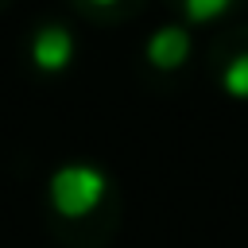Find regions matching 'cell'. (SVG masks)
I'll return each instance as SVG.
<instances>
[{
  "mask_svg": "<svg viewBox=\"0 0 248 248\" xmlns=\"http://www.w3.org/2000/svg\"><path fill=\"white\" fill-rule=\"evenodd\" d=\"M105 198V178L93 167H62L50 178V202L62 217H85Z\"/></svg>",
  "mask_w": 248,
  "mask_h": 248,
  "instance_id": "cell-1",
  "label": "cell"
},
{
  "mask_svg": "<svg viewBox=\"0 0 248 248\" xmlns=\"http://www.w3.org/2000/svg\"><path fill=\"white\" fill-rule=\"evenodd\" d=\"M213 66H217L225 93L248 97V27H232L225 39H217Z\"/></svg>",
  "mask_w": 248,
  "mask_h": 248,
  "instance_id": "cell-2",
  "label": "cell"
},
{
  "mask_svg": "<svg viewBox=\"0 0 248 248\" xmlns=\"http://www.w3.org/2000/svg\"><path fill=\"white\" fill-rule=\"evenodd\" d=\"M70 54H74V43H70V35L62 27H54V23L39 27V35H35V62L43 70H62L70 62Z\"/></svg>",
  "mask_w": 248,
  "mask_h": 248,
  "instance_id": "cell-3",
  "label": "cell"
},
{
  "mask_svg": "<svg viewBox=\"0 0 248 248\" xmlns=\"http://www.w3.org/2000/svg\"><path fill=\"white\" fill-rule=\"evenodd\" d=\"M186 50H190V39H186L178 27H167V31H159V35L151 39L147 58H151L159 70H170V66H178V62L186 58Z\"/></svg>",
  "mask_w": 248,
  "mask_h": 248,
  "instance_id": "cell-4",
  "label": "cell"
},
{
  "mask_svg": "<svg viewBox=\"0 0 248 248\" xmlns=\"http://www.w3.org/2000/svg\"><path fill=\"white\" fill-rule=\"evenodd\" d=\"M167 8H174L178 16H186V19H217V16H225L229 8H236L240 0H163Z\"/></svg>",
  "mask_w": 248,
  "mask_h": 248,
  "instance_id": "cell-5",
  "label": "cell"
},
{
  "mask_svg": "<svg viewBox=\"0 0 248 248\" xmlns=\"http://www.w3.org/2000/svg\"><path fill=\"white\" fill-rule=\"evenodd\" d=\"M136 0H81V8L85 12H105V16H112V19H120V16H128V8H132Z\"/></svg>",
  "mask_w": 248,
  "mask_h": 248,
  "instance_id": "cell-6",
  "label": "cell"
},
{
  "mask_svg": "<svg viewBox=\"0 0 248 248\" xmlns=\"http://www.w3.org/2000/svg\"><path fill=\"white\" fill-rule=\"evenodd\" d=\"M4 4H8V0H0V8H4Z\"/></svg>",
  "mask_w": 248,
  "mask_h": 248,
  "instance_id": "cell-7",
  "label": "cell"
}]
</instances>
